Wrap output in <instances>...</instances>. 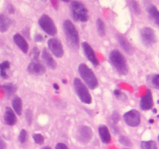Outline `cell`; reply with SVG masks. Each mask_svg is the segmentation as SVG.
<instances>
[{"label":"cell","mask_w":159,"mask_h":149,"mask_svg":"<svg viewBox=\"0 0 159 149\" xmlns=\"http://www.w3.org/2000/svg\"><path fill=\"white\" fill-rule=\"evenodd\" d=\"M13 41L23 53L26 54L29 51V45L21 34H16L13 36Z\"/></svg>","instance_id":"5bb4252c"},{"label":"cell","mask_w":159,"mask_h":149,"mask_svg":"<svg viewBox=\"0 0 159 149\" xmlns=\"http://www.w3.org/2000/svg\"><path fill=\"white\" fill-rule=\"evenodd\" d=\"M0 149H6V142L1 137H0Z\"/></svg>","instance_id":"e575fe53"},{"label":"cell","mask_w":159,"mask_h":149,"mask_svg":"<svg viewBox=\"0 0 159 149\" xmlns=\"http://www.w3.org/2000/svg\"><path fill=\"white\" fill-rule=\"evenodd\" d=\"M149 122H150V123H154V120H149Z\"/></svg>","instance_id":"60d3db41"},{"label":"cell","mask_w":159,"mask_h":149,"mask_svg":"<svg viewBox=\"0 0 159 149\" xmlns=\"http://www.w3.org/2000/svg\"><path fill=\"white\" fill-rule=\"evenodd\" d=\"M70 9H71V16L75 21L86 22L88 20V10L81 2L77 0L71 1Z\"/></svg>","instance_id":"277c9868"},{"label":"cell","mask_w":159,"mask_h":149,"mask_svg":"<svg viewBox=\"0 0 159 149\" xmlns=\"http://www.w3.org/2000/svg\"><path fill=\"white\" fill-rule=\"evenodd\" d=\"M4 120L5 123L9 126H13L16 123L17 120L16 113H14V111L10 107H6V108L4 114Z\"/></svg>","instance_id":"9a60e30c"},{"label":"cell","mask_w":159,"mask_h":149,"mask_svg":"<svg viewBox=\"0 0 159 149\" xmlns=\"http://www.w3.org/2000/svg\"><path fill=\"white\" fill-rule=\"evenodd\" d=\"M26 120H27L28 124H31V121H32V118H33V114H32V112H31L30 110H27V111H26Z\"/></svg>","instance_id":"1f68e13d"},{"label":"cell","mask_w":159,"mask_h":149,"mask_svg":"<svg viewBox=\"0 0 159 149\" xmlns=\"http://www.w3.org/2000/svg\"><path fill=\"white\" fill-rule=\"evenodd\" d=\"M55 149H68V147L66 144H63V143H58L56 145Z\"/></svg>","instance_id":"836d02e7"},{"label":"cell","mask_w":159,"mask_h":149,"mask_svg":"<svg viewBox=\"0 0 159 149\" xmlns=\"http://www.w3.org/2000/svg\"><path fill=\"white\" fill-rule=\"evenodd\" d=\"M39 25L46 34L50 36H55L57 34V28L52 19L48 15H43L39 20Z\"/></svg>","instance_id":"8992f818"},{"label":"cell","mask_w":159,"mask_h":149,"mask_svg":"<svg viewBox=\"0 0 159 149\" xmlns=\"http://www.w3.org/2000/svg\"><path fill=\"white\" fill-rule=\"evenodd\" d=\"M12 105L14 110V113L20 116L22 114V110H23V102H22L21 99L18 96L15 97L12 100Z\"/></svg>","instance_id":"ffe728a7"},{"label":"cell","mask_w":159,"mask_h":149,"mask_svg":"<svg viewBox=\"0 0 159 149\" xmlns=\"http://www.w3.org/2000/svg\"><path fill=\"white\" fill-rule=\"evenodd\" d=\"M118 41H119L120 45L121 46V47L124 49V51H126L128 54H131L132 53V47L130 46V43L128 42V40L125 38L123 36H119L118 37Z\"/></svg>","instance_id":"7402d4cb"},{"label":"cell","mask_w":159,"mask_h":149,"mask_svg":"<svg viewBox=\"0 0 159 149\" xmlns=\"http://www.w3.org/2000/svg\"><path fill=\"white\" fill-rule=\"evenodd\" d=\"M141 149H158L157 144L153 141H142L141 143Z\"/></svg>","instance_id":"d4e9b609"},{"label":"cell","mask_w":159,"mask_h":149,"mask_svg":"<svg viewBox=\"0 0 159 149\" xmlns=\"http://www.w3.org/2000/svg\"><path fill=\"white\" fill-rule=\"evenodd\" d=\"M141 37L142 43L146 47L152 46L156 42V35L155 31L150 27H144L141 29Z\"/></svg>","instance_id":"ba28073f"},{"label":"cell","mask_w":159,"mask_h":149,"mask_svg":"<svg viewBox=\"0 0 159 149\" xmlns=\"http://www.w3.org/2000/svg\"><path fill=\"white\" fill-rule=\"evenodd\" d=\"M42 58L48 67H50L51 69H55L57 67V63L47 49H43L42 51Z\"/></svg>","instance_id":"e0dca14e"},{"label":"cell","mask_w":159,"mask_h":149,"mask_svg":"<svg viewBox=\"0 0 159 149\" xmlns=\"http://www.w3.org/2000/svg\"><path fill=\"white\" fill-rule=\"evenodd\" d=\"M27 71L34 75H41L45 72V68L38 61H32L28 65Z\"/></svg>","instance_id":"4fadbf2b"},{"label":"cell","mask_w":159,"mask_h":149,"mask_svg":"<svg viewBox=\"0 0 159 149\" xmlns=\"http://www.w3.org/2000/svg\"><path fill=\"white\" fill-rule=\"evenodd\" d=\"M79 73L87 86L91 89H95L99 85L98 79L94 72L85 64H81L79 66Z\"/></svg>","instance_id":"3957f363"},{"label":"cell","mask_w":159,"mask_h":149,"mask_svg":"<svg viewBox=\"0 0 159 149\" xmlns=\"http://www.w3.org/2000/svg\"><path fill=\"white\" fill-rule=\"evenodd\" d=\"M124 149H128V148H124Z\"/></svg>","instance_id":"b9f144b4"},{"label":"cell","mask_w":159,"mask_h":149,"mask_svg":"<svg viewBox=\"0 0 159 149\" xmlns=\"http://www.w3.org/2000/svg\"><path fill=\"white\" fill-rule=\"evenodd\" d=\"M40 54V51L37 47H34L32 50V54H31V56H32V58H34V60H35L34 61H37V59L38 58V56Z\"/></svg>","instance_id":"4dcf8cb0"},{"label":"cell","mask_w":159,"mask_h":149,"mask_svg":"<svg viewBox=\"0 0 159 149\" xmlns=\"http://www.w3.org/2000/svg\"><path fill=\"white\" fill-rule=\"evenodd\" d=\"M53 86H54V88H55V89H58V88H59L58 85H57V84H56V83H54V85H53Z\"/></svg>","instance_id":"74e56055"},{"label":"cell","mask_w":159,"mask_h":149,"mask_svg":"<svg viewBox=\"0 0 159 149\" xmlns=\"http://www.w3.org/2000/svg\"><path fill=\"white\" fill-rule=\"evenodd\" d=\"M9 67H10V63L8 61H5L0 64V76L2 79H8L7 70L9 69Z\"/></svg>","instance_id":"603a6c76"},{"label":"cell","mask_w":159,"mask_h":149,"mask_svg":"<svg viewBox=\"0 0 159 149\" xmlns=\"http://www.w3.org/2000/svg\"><path fill=\"white\" fill-rule=\"evenodd\" d=\"M82 46L84 54H85V57H87V59H88L94 66H98V65H99V60H98L97 57H96L93 47H92L87 42H83Z\"/></svg>","instance_id":"8fae6325"},{"label":"cell","mask_w":159,"mask_h":149,"mask_svg":"<svg viewBox=\"0 0 159 149\" xmlns=\"http://www.w3.org/2000/svg\"><path fill=\"white\" fill-rule=\"evenodd\" d=\"M99 133L101 141L104 144H109L111 141V135L108 127L106 125H100L99 127Z\"/></svg>","instance_id":"2e32d148"},{"label":"cell","mask_w":159,"mask_h":149,"mask_svg":"<svg viewBox=\"0 0 159 149\" xmlns=\"http://www.w3.org/2000/svg\"><path fill=\"white\" fill-rule=\"evenodd\" d=\"M119 141L121 144L126 146V147H131L132 142L126 136H120L119 138Z\"/></svg>","instance_id":"484cf974"},{"label":"cell","mask_w":159,"mask_h":149,"mask_svg":"<svg viewBox=\"0 0 159 149\" xmlns=\"http://www.w3.org/2000/svg\"><path fill=\"white\" fill-rule=\"evenodd\" d=\"M93 130L87 126H79L76 133L78 141L82 144H86L91 141L93 138Z\"/></svg>","instance_id":"52a82bcc"},{"label":"cell","mask_w":159,"mask_h":149,"mask_svg":"<svg viewBox=\"0 0 159 149\" xmlns=\"http://www.w3.org/2000/svg\"><path fill=\"white\" fill-rule=\"evenodd\" d=\"M148 12L149 16H150L151 18L154 20V22L155 23V24L157 26L159 25V12L158 9L155 7L153 5H151L148 8Z\"/></svg>","instance_id":"d6986e66"},{"label":"cell","mask_w":159,"mask_h":149,"mask_svg":"<svg viewBox=\"0 0 159 149\" xmlns=\"http://www.w3.org/2000/svg\"><path fill=\"white\" fill-rule=\"evenodd\" d=\"M63 29L68 46L75 51L77 50L79 46V35L75 25L71 20H66L63 23Z\"/></svg>","instance_id":"6da1fadb"},{"label":"cell","mask_w":159,"mask_h":149,"mask_svg":"<svg viewBox=\"0 0 159 149\" xmlns=\"http://www.w3.org/2000/svg\"><path fill=\"white\" fill-rule=\"evenodd\" d=\"M151 84L155 87V88L158 89L159 88V75L158 74H155L151 76Z\"/></svg>","instance_id":"4316f807"},{"label":"cell","mask_w":159,"mask_h":149,"mask_svg":"<svg viewBox=\"0 0 159 149\" xmlns=\"http://www.w3.org/2000/svg\"><path fill=\"white\" fill-rule=\"evenodd\" d=\"M61 1L64 2H70V0H61Z\"/></svg>","instance_id":"ab89813d"},{"label":"cell","mask_w":159,"mask_h":149,"mask_svg":"<svg viewBox=\"0 0 159 149\" xmlns=\"http://www.w3.org/2000/svg\"><path fill=\"white\" fill-rule=\"evenodd\" d=\"M114 95L116 97H117L118 99H123V96H124V97H126L125 95H124L122 92L120 91L119 89L114 90Z\"/></svg>","instance_id":"d6a6232c"},{"label":"cell","mask_w":159,"mask_h":149,"mask_svg":"<svg viewBox=\"0 0 159 149\" xmlns=\"http://www.w3.org/2000/svg\"><path fill=\"white\" fill-rule=\"evenodd\" d=\"M33 138H34L36 144H43L44 143V138L40 133H35V134L33 135Z\"/></svg>","instance_id":"83f0119b"},{"label":"cell","mask_w":159,"mask_h":149,"mask_svg":"<svg viewBox=\"0 0 159 149\" xmlns=\"http://www.w3.org/2000/svg\"><path fill=\"white\" fill-rule=\"evenodd\" d=\"M130 6H131L132 9H133L135 14L138 15V14L141 13V9H140L139 5H138V3L135 0H131L130 1Z\"/></svg>","instance_id":"f1b7e54d"},{"label":"cell","mask_w":159,"mask_h":149,"mask_svg":"<svg viewBox=\"0 0 159 149\" xmlns=\"http://www.w3.org/2000/svg\"><path fill=\"white\" fill-rule=\"evenodd\" d=\"M9 11L11 12V13H13L14 11H15V9H14V7L12 6V5H9Z\"/></svg>","instance_id":"8d00e7d4"},{"label":"cell","mask_w":159,"mask_h":149,"mask_svg":"<svg viewBox=\"0 0 159 149\" xmlns=\"http://www.w3.org/2000/svg\"><path fill=\"white\" fill-rule=\"evenodd\" d=\"M141 113L136 110H131L124 115V120L126 124L132 127L139 126L141 124Z\"/></svg>","instance_id":"9c48e42d"},{"label":"cell","mask_w":159,"mask_h":149,"mask_svg":"<svg viewBox=\"0 0 159 149\" xmlns=\"http://www.w3.org/2000/svg\"><path fill=\"white\" fill-rule=\"evenodd\" d=\"M74 88L78 97L84 103L90 104L92 102V96L89 92L88 88L85 86V84L79 79L75 78L74 79Z\"/></svg>","instance_id":"5b68a950"},{"label":"cell","mask_w":159,"mask_h":149,"mask_svg":"<svg viewBox=\"0 0 159 149\" xmlns=\"http://www.w3.org/2000/svg\"><path fill=\"white\" fill-rule=\"evenodd\" d=\"M41 149H51V147H49V146H45V147H42Z\"/></svg>","instance_id":"f35d334b"},{"label":"cell","mask_w":159,"mask_h":149,"mask_svg":"<svg viewBox=\"0 0 159 149\" xmlns=\"http://www.w3.org/2000/svg\"><path fill=\"white\" fill-rule=\"evenodd\" d=\"M109 61L114 69L120 74H125L128 72L127 61L122 53L118 50H113L109 55Z\"/></svg>","instance_id":"7a4b0ae2"},{"label":"cell","mask_w":159,"mask_h":149,"mask_svg":"<svg viewBox=\"0 0 159 149\" xmlns=\"http://www.w3.org/2000/svg\"><path fill=\"white\" fill-rule=\"evenodd\" d=\"M154 105L153 97L151 90L148 89L145 95L140 100V107L143 110H148L152 108Z\"/></svg>","instance_id":"7c38bea8"},{"label":"cell","mask_w":159,"mask_h":149,"mask_svg":"<svg viewBox=\"0 0 159 149\" xmlns=\"http://www.w3.org/2000/svg\"><path fill=\"white\" fill-rule=\"evenodd\" d=\"M43 37H42L41 35H40V34H37V35L35 37V40H36V41L41 42V41H43Z\"/></svg>","instance_id":"d590c367"},{"label":"cell","mask_w":159,"mask_h":149,"mask_svg":"<svg viewBox=\"0 0 159 149\" xmlns=\"http://www.w3.org/2000/svg\"><path fill=\"white\" fill-rule=\"evenodd\" d=\"M10 20L4 14H0V32L5 33L10 26Z\"/></svg>","instance_id":"ac0fdd59"},{"label":"cell","mask_w":159,"mask_h":149,"mask_svg":"<svg viewBox=\"0 0 159 149\" xmlns=\"http://www.w3.org/2000/svg\"><path fill=\"white\" fill-rule=\"evenodd\" d=\"M96 28H97L98 34L100 37H104L106 35L105 24L101 19L99 18L96 20Z\"/></svg>","instance_id":"cb8c5ba5"},{"label":"cell","mask_w":159,"mask_h":149,"mask_svg":"<svg viewBox=\"0 0 159 149\" xmlns=\"http://www.w3.org/2000/svg\"><path fill=\"white\" fill-rule=\"evenodd\" d=\"M1 89L6 96H11L16 91V86L12 83H7L2 85Z\"/></svg>","instance_id":"44dd1931"},{"label":"cell","mask_w":159,"mask_h":149,"mask_svg":"<svg viewBox=\"0 0 159 149\" xmlns=\"http://www.w3.org/2000/svg\"><path fill=\"white\" fill-rule=\"evenodd\" d=\"M26 138H27V132L26 131V130L23 129V130L20 131V135H19V141H20V143H24L26 141Z\"/></svg>","instance_id":"f546056e"},{"label":"cell","mask_w":159,"mask_h":149,"mask_svg":"<svg viewBox=\"0 0 159 149\" xmlns=\"http://www.w3.org/2000/svg\"><path fill=\"white\" fill-rule=\"evenodd\" d=\"M49 50L57 57H62L64 55V49L60 40L56 38H51L48 41Z\"/></svg>","instance_id":"30bf717a"}]
</instances>
